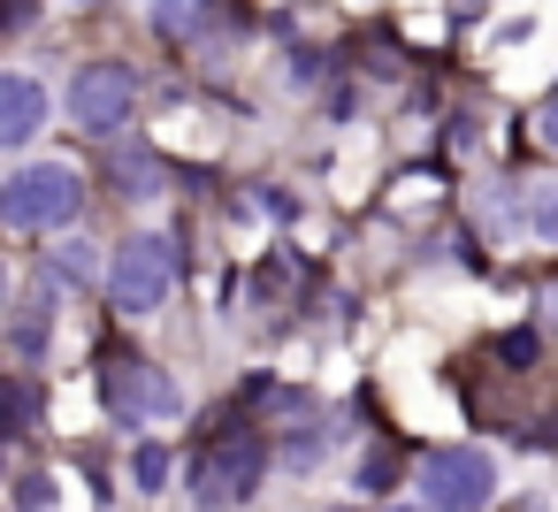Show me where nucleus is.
I'll return each mask as SVG.
<instances>
[{"label": "nucleus", "instance_id": "obj_1", "mask_svg": "<svg viewBox=\"0 0 558 512\" xmlns=\"http://www.w3.org/2000/svg\"><path fill=\"white\" fill-rule=\"evenodd\" d=\"M77 207H85V184H77V169H62V161L16 169L9 192H0L9 230H62V222H77Z\"/></svg>", "mask_w": 558, "mask_h": 512}, {"label": "nucleus", "instance_id": "obj_2", "mask_svg": "<svg viewBox=\"0 0 558 512\" xmlns=\"http://www.w3.org/2000/svg\"><path fill=\"white\" fill-rule=\"evenodd\" d=\"M421 497H428V512H489V497H497L489 451H474V443L428 451L421 459Z\"/></svg>", "mask_w": 558, "mask_h": 512}, {"label": "nucleus", "instance_id": "obj_3", "mask_svg": "<svg viewBox=\"0 0 558 512\" xmlns=\"http://www.w3.org/2000/svg\"><path fill=\"white\" fill-rule=\"evenodd\" d=\"M169 283H177L169 237H131V245L116 253V268H108V298H116L123 314H154V306L169 298Z\"/></svg>", "mask_w": 558, "mask_h": 512}, {"label": "nucleus", "instance_id": "obj_4", "mask_svg": "<svg viewBox=\"0 0 558 512\" xmlns=\"http://www.w3.org/2000/svg\"><path fill=\"white\" fill-rule=\"evenodd\" d=\"M131 93H138V77H131L123 62H85V70L70 77V115H77L85 131H116V123L131 115Z\"/></svg>", "mask_w": 558, "mask_h": 512}, {"label": "nucleus", "instance_id": "obj_5", "mask_svg": "<svg viewBox=\"0 0 558 512\" xmlns=\"http://www.w3.org/2000/svg\"><path fill=\"white\" fill-rule=\"evenodd\" d=\"M108 398L123 413H177V382H161L146 359H116L108 367Z\"/></svg>", "mask_w": 558, "mask_h": 512}, {"label": "nucleus", "instance_id": "obj_6", "mask_svg": "<svg viewBox=\"0 0 558 512\" xmlns=\"http://www.w3.org/2000/svg\"><path fill=\"white\" fill-rule=\"evenodd\" d=\"M260 443L253 436H230L222 451H215V466L199 474V497H253V481H260Z\"/></svg>", "mask_w": 558, "mask_h": 512}, {"label": "nucleus", "instance_id": "obj_7", "mask_svg": "<svg viewBox=\"0 0 558 512\" xmlns=\"http://www.w3.org/2000/svg\"><path fill=\"white\" fill-rule=\"evenodd\" d=\"M39 123H47V93L32 77H9L0 85V146H32Z\"/></svg>", "mask_w": 558, "mask_h": 512}, {"label": "nucleus", "instance_id": "obj_8", "mask_svg": "<svg viewBox=\"0 0 558 512\" xmlns=\"http://www.w3.org/2000/svg\"><path fill=\"white\" fill-rule=\"evenodd\" d=\"M154 24H161L169 39H184V32L207 24V0H154Z\"/></svg>", "mask_w": 558, "mask_h": 512}, {"label": "nucleus", "instance_id": "obj_9", "mask_svg": "<svg viewBox=\"0 0 558 512\" xmlns=\"http://www.w3.org/2000/svg\"><path fill=\"white\" fill-rule=\"evenodd\" d=\"M131 474H138V489H161V481H169V451H161V443H146V451L131 459Z\"/></svg>", "mask_w": 558, "mask_h": 512}, {"label": "nucleus", "instance_id": "obj_10", "mask_svg": "<svg viewBox=\"0 0 558 512\" xmlns=\"http://www.w3.org/2000/svg\"><path fill=\"white\" fill-rule=\"evenodd\" d=\"M527 222H535V237H550V245H558V184H550V192H535Z\"/></svg>", "mask_w": 558, "mask_h": 512}, {"label": "nucleus", "instance_id": "obj_11", "mask_svg": "<svg viewBox=\"0 0 558 512\" xmlns=\"http://www.w3.org/2000/svg\"><path fill=\"white\" fill-rule=\"evenodd\" d=\"M497 352H505V367H535V352H543V344H535L527 329H512V337H505Z\"/></svg>", "mask_w": 558, "mask_h": 512}, {"label": "nucleus", "instance_id": "obj_12", "mask_svg": "<svg viewBox=\"0 0 558 512\" xmlns=\"http://www.w3.org/2000/svg\"><path fill=\"white\" fill-rule=\"evenodd\" d=\"M54 276H70V283H85V276H93V253H85V245H70V253H54Z\"/></svg>", "mask_w": 558, "mask_h": 512}, {"label": "nucleus", "instance_id": "obj_13", "mask_svg": "<svg viewBox=\"0 0 558 512\" xmlns=\"http://www.w3.org/2000/svg\"><path fill=\"white\" fill-rule=\"evenodd\" d=\"M16 512H47V481H39V474L16 481Z\"/></svg>", "mask_w": 558, "mask_h": 512}, {"label": "nucleus", "instance_id": "obj_14", "mask_svg": "<svg viewBox=\"0 0 558 512\" xmlns=\"http://www.w3.org/2000/svg\"><path fill=\"white\" fill-rule=\"evenodd\" d=\"M390 474H398V466H390V451H375V459H360V489H367V481H375V489H383V481H390Z\"/></svg>", "mask_w": 558, "mask_h": 512}, {"label": "nucleus", "instance_id": "obj_15", "mask_svg": "<svg viewBox=\"0 0 558 512\" xmlns=\"http://www.w3.org/2000/svg\"><path fill=\"white\" fill-rule=\"evenodd\" d=\"M535 131H543V146H558V93L543 100V115H535Z\"/></svg>", "mask_w": 558, "mask_h": 512}, {"label": "nucleus", "instance_id": "obj_16", "mask_svg": "<svg viewBox=\"0 0 558 512\" xmlns=\"http://www.w3.org/2000/svg\"><path fill=\"white\" fill-rule=\"evenodd\" d=\"M451 9H459V16H482V9H489V0H451Z\"/></svg>", "mask_w": 558, "mask_h": 512}, {"label": "nucleus", "instance_id": "obj_17", "mask_svg": "<svg viewBox=\"0 0 558 512\" xmlns=\"http://www.w3.org/2000/svg\"><path fill=\"white\" fill-rule=\"evenodd\" d=\"M24 9H32V0H9V16H24Z\"/></svg>", "mask_w": 558, "mask_h": 512}, {"label": "nucleus", "instance_id": "obj_18", "mask_svg": "<svg viewBox=\"0 0 558 512\" xmlns=\"http://www.w3.org/2000/svg\"><path fill=\"white\" fill-rule=\"evenodd\" d=\"M390 512H421V504H390Z\"/></svg>", "mask_w": 558, "mask_h": 512}]
</instances>
